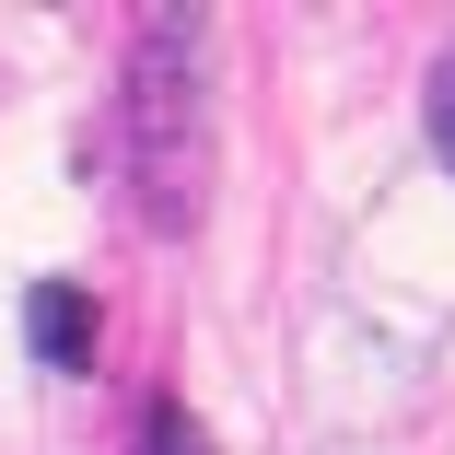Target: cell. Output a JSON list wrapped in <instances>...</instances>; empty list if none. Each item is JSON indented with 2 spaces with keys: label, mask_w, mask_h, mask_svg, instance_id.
<instances>
[{
  "label": "cell",
  "mask_w": 455,
  "mask_h": 455,
  "mask_svg": "<svg viewBox=\"0 0 455 455\" xmlns=\"http://www.w3.org/2000/svg\"><path fill=\"white\" fill-rule=\"evenodd\" d=\"M117 152H129V211L152 234H188L211 211V94H199V24L188 12H140L129 24Z\"/></svg>",
  "instance_id": "1"
},
{
  "label": "cell",
  "mask_w": 455,
  "mask_h": 455,
  "mask_svg": "<svg viewBox=\"0 0 455 455\" xmlns=\"http://www.w3.org/2000/svg\"><path fill=\"white\" fill-rule=\"evenodd\" d=\"M24 339H36L47 374H82V362H94V292L82 281H36L24 292Z\"/></svg>",
  "instance_id": "2"
},
{
  "label": "cell",
  "mask_w": 455,
  "mask_h": 455,
  "mask_svg": "<svg viewBox=\"0 0 455 455\" xmlns=\"http://www.w3.org/2000/svg\"><path fill=\"white\" fill-rule=\"evenodd\" d=\"M140 455H211V443H199V420L175 409V397H152L140 409Z\"/></svg>",
  "instance_id": "3"
},
{
  "label": "cell",
  "mask_w": 455,
  "mask_h": 455,
  "mask_svg": "<svg viewBox=\"0 0 455 455\" xmlns=\"http://www.w3.org/2000/svg\"><path fill=\"white\" fill-rule=\"evenodd\" d=\"M420 129H432V152H443V175H455V59L432 70V94H420Z\"/></svg>",
  "instance_id": "4"
}]
</instances>
